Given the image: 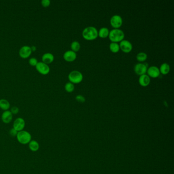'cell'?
I'll return each instance as SVG.
<instances>
[{
  "label": "cell",
  "instance_id": "5",
  "mask_svg": "<svg viewBox=\"0 0 174 174\" xmlns=\"http://www.w3.org/2000/svg\"><path fill=\"white\" fill-rule=\"evenodd\" d=\"M36 70L41 74L43 75H47L50 71L49 66L43 62H39L35 66Z\"/></svg>",
  "mask_w": 174,
  "mask_h": 174
},
{
  "label": "cell",
  "instance_id": "11",
  "mask_svg": "<svg viewBox=\"0 0 174 174\" xmlns=\"http://www.w3.org/2000/svg\"><path fill=\"white\" fill-rule=\"evenodd\" d=\"M148 75L149 77L152 78H156L158 77L160 75V70L159 68L156 66H151L149 68H148L147 71Z\"/></svg>",
  "mask_w": 174,
  "mask_h": 174
},
{
  "label": "cell",
  "instance_id": "6",
  "mask_svg": "<svg viewBox=\"0 0 174 174\" xmlns=\"http://www.w3.org/2000/svg\"><path fill=\"white\" fill-rule=\"evenodd\" d=\"M26 126V122L24 118H18L14 120L13 124V128L19 132L24 130Z\"/></svg>",
  "mask_w": 174,
  "mask_h": 174
},
{
  "label": "cell",
  "instance_id": "25",
  "mask_svg": "<svg viewBox=\"0 0 174 174\" xmlns=\"http://www.w3.org/2000/svg\"><path fill=\"white\" fill-rule=\"evenodd\" d=\"M76 99L78 102H81V103H83L85 101V98L82 95H77V96L76 97Z\"/></svg>",
  "mask_w": 174,
  "mask_h": 174
},
{
  "label": "cell",
  "instance_id": "29",
  "mask_svg": "<svg viewBox=\"0 0 174 174\" xmlns=\"http://www.w3.org/2000/svg\"><path fill=\"white\" fill-rule=\"evenodd\" d=\"M31 49L32 52H35L36 50V47L34 45L31 47Z\"/></svg>",
  "mask_w": 174,
  "mask_h": 174
},
{
  "label": "cell",
  "instance_id": "15",
  "mask_svg": "<svg viewBox=\"0 0 174 174\" xmlns=\"http://www.w3.org/2000/svg\"><path fill=\"white\" fill-rule=\"evenodd\" d=\"M150 78L148 75L147 74H144L141 75L139 78L138 81L140 84V85L142 86H147L150 83Z\"/></svg>",
  "mask_w": 174,
  "mask_h": 174
},
{
  "label": "cell",
  "instance_id": "19",
  "mask_svg": "<svg viewBox=\"0 0 174 174\" xmlns=\"http://www.w3.org/2000/svg\"><path fill=\"white\" fill-rule=\"evenodd\" d=\"M109 33V29L106 27H102L99 30L98 32V35L101 38H106L108 37Z\"/></svg>",
  "mask_w": 174,
  "mask_h": 174
},
{
  "label": "cell",
  "instance_id": "2",
  "mask_svg": "<svg viewBox=\"0 0 174 174\" xmlns=\"http://www.w3.org/2000/svg\"><path fill=\"white\" fill-rule=\"evenodd\" d=\"M109 38L112 42H121L124 39L125 34L122 30L113 29L109 31Z\"/></svg>",
  "mask_w": 174,
  "mask_h": 174
},
{
  "label": "cell",
  "instance_id": "16",
  "mask_svg": "<svg viewBox=\"0 0 174 174\" xmlns=\"http://www.w3.org/2000/svg\"><path fill=\"white\" fill-rule=\"evenodd\" d=\"M28 147L30 151L35 152L39 151L40 146L39 142H37V141L35 140H31L28 144Z\"/></svg>",
  "mask_w": 174,
  "mask_h": 174
},
{
  "label": "cell",
  "instance_id": "28",
  "mask_svg": "<svg viewBox=\"0 0 174 174\" xmlns=\"http://www.w3.org/2000/svg\"><path fill=\"white\" fill-rule=\"evenodd\" d=\"M19 111L20 110L18 107L14 106L12 107L10 111L14 115V114H17L19 112Z\"/></svg>",
  "mask_w": 174,
  "mask_h": 174
},
{
  "label": "cell",
  "instance_id": "8",
  "mask_svg": "<svg viewBox=\"0 0 174 174\" xmlns=\"http://www.w3.org/2000/svg\"><path fill=\"white\" fill-rule=\"evenodd\" d=\"M148 66L146 63H138L134 66V70L137 75H141L146 74L147 72Z\"/></svg>",
  "mask_w": 174,
  "mask_h": 174
},
{
  "label": "cell",
  "instance_id": "18",
  "mask_svg": "<svg viewBox=\"0 0 174 174\" xmlns=\"http://www.w3.org/2000/svg\"><path fill=\"white\" fill-rule=\"evenodd\" d=\"M160 72L163 75H167L170 70V66L168 63H163L161 64L159 68Z\"/></svg>",
  "mask_w": 174,
  "mask_h": 174
},
{
  "label": "cell",
  "instance_id": "22",
  "mask_svg": "<svg viewBox=\"0 0 174 174\" xmlns=\"http://www.w3.org/2000/svg\"><path fill=\"white\" fill-rule=\"evenodd\" d=\"M80 47H81L80 44L77 41H72V43H71V45H70V47L72 49V50L75 52L78 51L80 50Z\"/></svg>",
  "mask_w": 174,
  "mask_h": 174
},
{
  "label": "cell",
  "instance_id": "9",
  "mask_svg": "<svg viewBox=\"0 0 174 174\" xmlns=\"http://www.w3.org/2000/svg\"><path fill=\"white\" fill-rule=\"evenodd\" d=\"M32 50L31 47L24 45L21 47L19 51V55L23 59H27L31 55Z\"/></svg>",
  "mask_w": 174,
  "mask_h": 174
},
{
  "label": "cell",
  "instance_id": "4",
  "mask_svg": "<svg viewBox=\"0 0 174 174\" xmlns=\"http://www.w3.org/2000/svg\"><path fill=\"white\" fill-rule=\"evenodd\" d=\"M68 78L72 83H79L82 81L83 76L81 72L78 70H72L68 74Z\"/></svg>",
  "mask_w": 174,
  "mask_h": 174
},
{
  "label": "cell",
  "instance_id": "26",
  "mask_svg": "<svg viewBox=\"0 0 174 174\" xmlns=\"http://www.w3.org/2000/svg\"><path fill=\"white\" fill-rule=\"evenodd\" d=\"M41 4L43 7L46 8V7H49L50 6V4H51V1L50 0H43L41 2Z\"/></svg>",
  "mask_w": 174,
  "mask_h": 174
},
{
  "label": "cell",
  "instance_id": "27",
  "mask_svg": "<svg viewBox=\"0 0 174 174\" xmlns=\"http://www.w3.org/2000/svg\"><path fill=\"white\" fill-rule=\"evenodd\" d=\"M18 132L14 128H12L9 131V134L12 137H16L18 134Z\"/></svg>",
  "mask_w": 174,
  "mask_h": 174
},
{
  "label": "cell",
  "instance_id": "13",
  "mask_svg": "<svg viewBox=\"0 0 174 174\" xmlns=\"http://www.w3.org/2000/svg\"><path fill=\"white\" fill-rule=\"evenodd\" d=\"M77 54L76 52L72 50H68L66 51L63 54V58L66 61L68 62H72L76 59Z\"/></svg>",
  "mask_w": 174,
  "mask_h": 174
},
{
  "label": "cell",
  "instance_id": "24",
  "mask_svg": "<svg viewBox=\"0 0 174 174\" xmlns=\"http://www.w3.org/2000/svg\"><path fill=\"white\" fill-rule=\"evenodd\" d=\"M38 62L39 61L37 60V59L35 57H32L29 60V63L32 66H35Z\"/></svg>",
  "mask_w": 174,
  "mask_h": 174
},
{
  "label": "cell",
  "instance_id": "1",
  "mask_svg": "<svg viewBox=\"0 0 174 174\" xmlns=\"http://www.w3.org/2000/svg\"><path fill=\"white\" fill-rule=\"evenodd\" d=\"M82 36L86 40H93L97 38L98 31L97 29L93 26L85 28L82 32Z\"/></svg>",
  "mask_w": 174,
  "mask_h": 174
},
{
  "label": "cell",
  "instance_id": "20",
  "mask_svg": "<svg viewBox=\"0 0 174 174\" xmlns=\"http://www.w3.org/2000/svg\"><path fill=\"white\" fill-rule=\"evenodd\" d=\"M109 49L111 52L113 53H117L120 50V45L117 43L111 42L109 45Z\"/></svg>",
  "mask_w": 174,
  "mask_h": 174
},
{
  "label": "cell",
  "instance_id": "3",
  "mask_svg": "<svg viewBox=\"0 0 174 174\" xmlns=\"http://www.w3.org/2000/svg\"><path fill=\"white\" fill-rule=\"evenodd\" d=\"M16 137L18 142L22 145H27L32 140L31 134L24 130L18 132Z\"/></svg>",
  "mask_w": 174,
  "mask_h": 174
},
{
  "label": "cell",
  "instance_id": "7",
  "mask_svg": "<svg viewBox=\"0 0 174 174\" xmlns=\"http://www.w3.org/2000/svg\"><path fill=\"white\" fill-rule=\"evenodd\" d=\"M110 24L114 29H118L123 24V19L119 15H114L110 18Z\"/></svg>",
  "mask_w": 174,
  "mask_h": 174
},
{
  "label": "cell",
  "instance_id": "21",
  "mask_svg": "<svg viewBox=\"0 0 174 174\" xmlns=\"http://www.w3.org/2000/svg\"><path fill=\"white\" fill-rule=\"evenodd\" d=\"M147 54L145 52H140L136 55V59L139 62H144L147 59Z\"/></svg>",
  "mask_w": 174,
  "mask_h": 174
},
{
  "label": "cell",
  "instance_id": "23",
  "mask_svg": "<svg viewBox=\"0 0 174 174\" xmlns=\"http://www.w3.org/2000/svg\"><path fill=\"white\" fill-rule=\"evenodd\" d=\"M64 88H65V89L67 92L71 93L74 90L75 86H74V84L72 83V82H67L66 84V85L64 86Z\"/></svg>",
  "mask_w": 174,
  "mask_h": 174
},
{
  "label": "cell",
  "instance_id": "14",
  "mask_svg": "<svg viewBox=\"0 0 174 174\" xmlns=\"http://www.w3.org/2000/svg\"><path fill=\"white\" fill-rule=\"evenodd\" d=\"M42 62L47 64L52 63L54 60V56L51 53H46L41 57Z\"/></svg>",
  "mask_w": 174,
  "mask_h": 174
},
{
  "label": "cell",
  "instance_id": "10",
  "mask_svg": "<svg viewBox=\"0 0 174 174\" xmlns=\"http://www.w3.org/2000/svg\"><path fill=\"white\" fill-rule=\"evenodd\" d=\"M119 45L120 49L125 53H129L130 52L133 47L132 43L128 40L123 39L120 42Z\"/></svg>",
  "mask_w": 174,
  "mask_h": 174
},
{
  "label": "cell",
  "instance_id": "12",
  "mask_svg": "<svg viewBox=\"0 0 174 174\" xmlns=\"http://www.w3.org/2000/svg\"><path fill=\"white\" fill-rule=\"evenodd\" d=\"M1 119L5 124H9L13 120V114L10 110L4 111L1 116Z\"/></svg>",
  "mask_w": 174,
  "mask_h": 174
},
{
  "label": "cell",
  "instance_id": "17",
  "mask_svg": "<svg viewBox=\"0 0 174 174\" xmlns=\"http://www.w3.org/2000/svg\"><path fill=\"white\" fill-rule=\"evenodd\" d=\"M10 107V104L8 100L4 99L0 100V108L2 109L3 110H8Z\"/></svg>",
  "mask_w": 174,
  "mask_h": 174
}]
</instances>
